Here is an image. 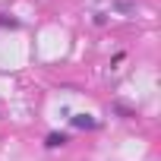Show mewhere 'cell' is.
I'll return each instance as SVG.
<instances>
[{
	"mask_svg": "<svg viewBox=\"0 0 161 161\" xmlns=\"http://www.w3.org/2000/svg\"><path fill=\"white\" fill-rule=\"evenodd\" d=\"M44 145H47V148H60V145H66V136H63V133H51Z\"/></svg>",
	"mask_w": 161,
	"mask_h": 161,
	"instance_id": "7a4b0ae2",
	"label": "cell"
},
{
	"mask_svg": "<svg viewBox=\"0 0 161 161\" xmlns=\"http://www.w3.org/2000/svg\"><path fill=\"white\" fill-rule=\"evenodd\" d=\"M69 123H73L76 130H98V120H95L92 114H73Z\"/></svg>",
	"mask_w": 161,
	"mask_h": 161,
	"instance_id": "6da1fadb",
	"label": "cell"
},
{
	"mask_svg": "<svg viewBox=\"0 0 161 161\" xmlns=\"http://www.w3.org/2000/svg\"><path fill=\"white\" fill-rule=\"evenodd\" d=\"M114 10H123V13H133L136 7H133V3H126V0H117V3H114Z\"/></svg>",
	"mask_w": 161,
	"mask_h": 161,
	"instance_id": "3957f363",
	"label": "cell"
}]
</instances>
